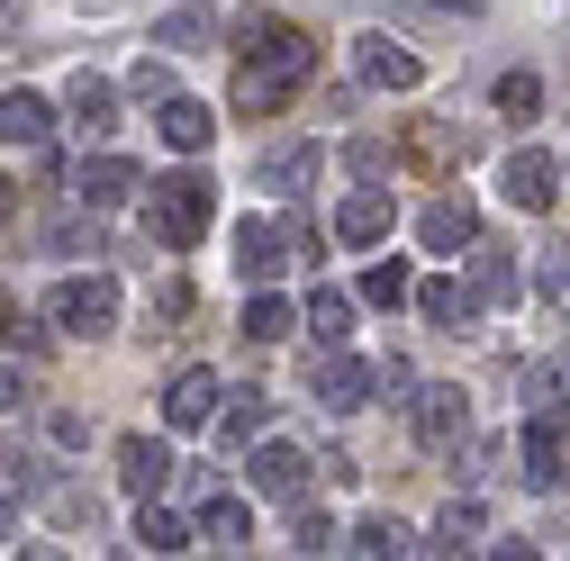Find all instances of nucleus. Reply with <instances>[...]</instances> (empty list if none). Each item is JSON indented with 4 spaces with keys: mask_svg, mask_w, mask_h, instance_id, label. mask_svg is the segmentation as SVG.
<instances>
[{
    "mask_svg": "<svg viewBox=\"0 0 570 561\" xmlns=\"http://www.w3.org/2000/svg\"><path fill=\"white\" fill-rule=\"evenodd\" d=\"M317 73V46L291 19H245L236 37V109H291Z\"/></svg>",
    "mask_w": 570,
    "mask_h": 561,
    "instance_id": "obj_1",
    "label": "nucleus"
},
{
    "mask_svg": "<svg viewBox=\"0 0 570 561\" xmlns=\"http://www.w3.org/2000/svg\"><path fill=\"white\" fill-rule=\"evenodd\" d=\"M208 218H218V181H208V173H164L146 190V236L164 254H190L208 236Z\"/></svg>",
    "mask_w": 570,
    "mask_h": 561,
    "instance_id": "obj_2",
    "label": "nucleus"
},
{
    "mask_svg": "<svg viewBox=\"0 0 570 561\" xmlns=\"http://www.w3.org/2000/svg\"><path fill=\"white\" fill-rule=\"evenodd\" d=\"M46 317H55L63 335H109V326H118V280H109V272L55 280V291H46Z\"/></svg>",
    "mask_w": 570,
    "mask_h": 561,
    "instance_id": "obj_3",
    "label": "nucleus"
},
{
    "mask_svg": "<svg viewBox=\"0 0 570 561\" xmlns=\"http://www.w3.org/2000/svg\"><path fill=\"white\" fill-rule=\"evenodd\" d=\"M407 426H416L425 453H462V444H471V398H462L453 381H425V390L407 398Z\"/></svg>",
    "mask_w": 570,
    "mask_h": 561,
    "instance_id": "obj_4",
    "label": "nucleus"
},
{
    "mask_svg": "<svg viewBox=\"0 0 570 561\" xmlns=\"http://www.w3.org/2000/svg\"><path fill=\"white\" fill-rule=\"evenodd\" d=\"M308 398H317V407H335V416L372 407V398H381V363H363V354H344V344H326V363L308 372Z\"/></svg>",
    "mask_w": 570,
    "mask_h": 561,
    "instance_id": "obj_5",
    "label": "nucleus"
},
{
    "mask_svg": "<svg viewBox=\"0 0 570 561\" xmlns=\"http://www.w3.org/2000/svg\"><path fill=\"white\" fill-rule=\"evenodd\" d=\"M236 272L254 280V291H272V280L291 272V227L281 218H236Z\"/></svg>",
    "mask_w": 570,
    "mask_h": 561,
    "instance_id": "obj_6",
    "label": "nucleus"
},
{
    "mask_svg": "<svg viewBox=\"0 0 570 561\" xmlns=\"http://www.w3.org/2000/svg\"><path fill=\"white\" fill-rule=\"evenodd\" d=\"M561 407H543V416H525L517 426V480L525 489H561Z\"/></svg>",
    "mask_w": 570,
    "mask_h": 561,
    "instance_id": "obj_7",
    "label": "nucleus"
},
{
    "mask_svg": "<svg viewBox=\"0 0 570 561\" xmlns=\"http://www.w3.org/2000/svg\"><path fill=\"white\" fill-rule=\"evenodd\" d=\"M245 480L263 489V499H299V489H308V453L281 444V435H254L245 444Z\"/></svg>",
    "mask_w": 570,
    "mask_h": 561,
    "instance_id": "obj_8",
    "label": "nucleus"
},
{
    "mask_svg": "<svg viewBox=\"0 0 570 561\" xmlns=\"http://www.w3.org/2000/svg\"><path fill=\"white\" fill-rule=\"evenodd\" d=\"M218 372H208V363H181L173 381H164V426L173 435H190V426H208V416H218Z\"/></svg>",
    "mask_w": 570,
    "mask_h": 561,
    "instance_id": "obj_9",
    "label": "nucleus"
},
{
    "mask_svg": "<svg viewBox=\"0 0 570 561\" xmlns=\"http://www.w3.org/2000/svg\"><path fill=\"white\" fill-rule=\"evenodd\" d=\"M471 236H480V208H471L462 190H444V199L416 208V245H425V254H471Z\"/></svg>",
    "mask_w": 570,
    "mask_h": 561,
    "instance_id": "obj_10",
    "label": "nucleus"
},
{
    "mask_svg": "<svg viewBox=\"0 0 570 561\" xmlns=\"http://www.w3.org/2000/svg\"><path fill=\"white\" fill-rule=\"evenodd\" d=\"M0 146H19V155H46L55 146V100L46 91H0Z\"/></svg>",
    "mask_w": 570,
    "mask_h": 561,
    "instance_id": "obj_11",
    "label": "nucleus"
},
{
    "mask_svg": "<svg viewBox=\"0 0 570 561\" xmlns=\"http://www.w3.org/2000/svg\"><path fill=\"white\" fill-rule=\"evenodd\" d=\"M498 190H508L525 218H543V208L561 199V164H552L543 146H517V155H508V173H498Z\"/></svg>",
    "mask_w": 570,
    "mask_h": 561,
    "instance_id": "obj_12",
    "label": "nucleus"
},
{
    "mask_svg": "<svg viewBox=\"0 0 570 561\" xmlns=\"http://www.w3.org/2000/svg\"><path fill=\"white\" fill-rule=\"evenodd\" d=\"M173 444L164 435H118V489L127 499H164V480H173Z\"/></svg>",
    "mask_w": 570,
    "mask_h": 561,
    "instance_id": "obj_13",
    "label": "nucleus"
},
{
    "mask_svg": "<svg viewBox=\"0 0 570 561\" xmlns=\"http://www.w3.org/2000/svg\"><path fill=\"white\" fill-rule=\"evenodd\" d=\"M155 127H164V146H173V155H208V146H218V109L190 100V91H164Z\"/></svg>",
    "mask_w": 570,
    "mask_h": 561,
    "instance_id": "obj_14",
    "label": "nucleus"
},
{
    "mask_svg": "<svg viewBox=\"0 0 570 561\" xmlns=\"http://www.w3.org/2000/svg\"><path fill=\"white\" fill-rule=\"evenodd\" d=\"M317 173H326V146H317V136H291V146H272V155L254 164V181H263V190H281V199H299Z\"/></svg>",
    "mask_w": 570,
    "mask_h": 561,
    "instance_id": "obj_15",
    "label": "nucleus"
},
{
    "mask_svg": "<svg viewBox=\"0 0 570 561\" xmlns=\"http://www.w3.org/2000/svg\"><path fill=\"white\" fill-rule=\"evenodd\" d=\"M390 227H399V199H390V190H353V199L335 208V236H344L353 254H372V245H390Z\"/></svg>",
    "mask_w": 570,
    "mask_h": 561,
    "instance_id": "obj_16",
    "label": "nucleus"
},
{
    "mask_svg": "<svg viewBox=\"0 0 570 561\" xmlns=\"http://www.w3.org/2000/svg\"><path fill=\"white\" fill-rule=\"evenodd\" d=\"M136 190H146V173H136L127 155H91V164L73 173V199H82V208H127Z\"/></svg>",
    "mask_w": 570,
    "mask_h": 561,
    "instance_id": "obj_17",
    "label": "nucleus"
},
{
    "mask_svg": "<svg viewBox=\"0 0 570 561\" xmlns=\"http://www.w3.org/2000/svg\"><path fill=\"white\" fill-rule=\"evenodd\" d=\"M353 73H363L372 91H416L425 63H416L407 46H390V37H363V46H353Z\"/></svg>",
    "mask_w": 570,
    "mask_h": 561,
    "instance_id": "obj_18",
    "label": "nucleus"
},
{
    "mask_svg": "<svg viewBox=\"0 0 570 561\" xmlns=\"http://www.w3.org/2000/svg\"><path fill=\"white\" fill-rule=\"evenodd\" d=\"M416 308H425V326H444V335H462V326H480V291H471V280H416V291H407Z\"/></svg>",
    "mask_w": 570,
    "mask_h": 561,
    "instance_id": "obj_19",
    "label": "nucleus"
},
{
    "mask_svg": "<svg viewBox=\"0 0 570 561\" xmlns=\"http://www.w3.org/2000/svg\"><path fill=\"white\" fill-rule=\"evenodd\" d=\"M208 426H218V444L236 453V444H254L272 426V398L263 390H218V416H208Z\"/></svg>",
    "mask_w": 570,
    "mask_h": 561,
    "instance_id": "obj_20",
    "label": "nucleus"
},
{
    "mask_svg": "<svg viewBox=\"0 0 570 561\" xmlns=\"http://www.w3.org/2000/svg\"><path fill=\"white\" fill-rule=\"evenodd\" d=\"M471 291H480V308H508V299H525V272L498 254V245L471 236Z\"/></svg>",
    "mask_w": 570,
    "mask_h": 561,
    "instance_id": "obj_21",
    "label": "nucleus"
},
{
    "mask_svg": "<svg viewBox=\"0 0 570 561\" xmlns=\"http://www.w3.org/2000/svg\"><path fill=\"white\" fill-rule=\"evenodd\" d=\"M190 525H199V543H218V552H236V543H254V508L236 499V489H218V499H208V508H199Z\"/></svg>",
    "mask_w": 570,
    "mask_h": 561,
    "instance_id": "obj_22",
    "label": "nucleus"
},
{
    "mask_svg": "<svg viewBox=\"0 0 570 561\" xmlns=\"http://www.w3.org/2000/svg\"><path fill=\"white\" fill-rule=\"evenodd\" d=\"M136 552H199V525L173 516L164 499H146V516H136Z\"/></svg>",
    "mask_w": 570,
    "mask_h": 561,
    "instance_id": "obj_23",
    "label": "nucleus"
},
{
    "mask_svg": "<svg viewBox=\"0 0 570 561\" xmlns=\"http://www.w3.org/2000/svg\"><path fill=\"white\" fill-rule=\"evenodd\" d=\"M63 118H73V127L91 136V146H100V136L118 127V82H100V73H82V82H73V109H63Z\"/></svg>",
    "mask_w": 570,
    "mask_h": 561,
    "instance_id": "obj_24",
    "label": "nucleus"
},
{
    "mask_svg": "<svg viewBox=\"0 0 570 561\" xmlns=\"http://www.w3.org/2000/svg\"><path fill=\"white\" fill-rule=\"evenodd\" d=\"M164 55H199L208 37H218V10H208V0H181V10H164Z\"/></svg>",
    "mask_w": 570,
    "mask_h": 561,
    "instance_id": "obj_25",
    "label": "nucleus"
},
{
    "mask_svg": "<svg viewBox=\"0 0 570 561\" xmlns=\"http://www.w3.org/2000/svg\"><path fill=\"white\" fill-rule=\"evenodd\" d=\"M299 326L317 335V354H326V344H353V291H308V317Z\"/></svg>",
    "mask_w": 570,
    "mask_h": 561,
    "instance_id": "obj_26",
    "label": "nucleus"
},
{
    "mask_svg": "<svg viewBox=\"0 0 570 561\" xmlns=\"http://www.w3.org/2000/svg\"><path fill=\"white\" fill-rule=\"evenodd\" d=\"M236 326H245L254 344H281V335H291V326H299V308H291V299H281V291H254Z\"/></svg>",
    "mask_w": 570,
    "mask_h": 561,
    "instance_id": "obj_27",
    "label": "nucleus"
},
{
    "mask_svg": "<svg viewBox=\"0 0 570 561\" xmlns=\"http://www.w3.org/2000/svg\"><path fill=\"white\" fill-rule=\"evenodd\" d=\"M480 534H489V508H480V499H453V508L435 516V552H471Z\"/></svg>",
    "mask_w": 570,
    "mask_h": 561,
    "instance_id": "obj_28",
    "label": "nucleus"
},
{
    "mask_svg": "<svg viewBox=\"0 0 570 561\" xmlns=\"http://www.w3.org/2000/svg\"><path fill=\"white\" fill-rule=\"evenodd\" d=\"M407 291H416V272H407V263H390V254L372 245V272H363V299H372V308H407Z\"/></svg>",
    "mask_w": 570,
    "mask_h": 561,
    "instance_id": "obj_29",
    "label": "nucleus"
},
{
    "mask_svg": "<svg viewBox=\"0 0 570 561\" xmlns=\"http://www.w3.org/2000/svg\"><path fill=\"white\" fill-rule=\"evenodd\" d=\"M344 552H363V561H399V552H416V543H407V525H399V516H363Z\"/></svg>",
    "mask_w": 570,
    "mask_h": 561,
    "instance_id": "obj_30",
    "label": "nucleus"
},
{
    "mask_svg": "<svg viewBox=\"0 0 570 561\" xmlns=\"http://www.w3.org/2000/svg\"><path fill=\"white\" fill-rule=\"evenodd\" d=\"M498 118L534 127V118H543V73H498Z\"/></svg>",
    "mask_w": 570,
    "mask_h": 561,
    "instance_id": "obj_31",
    "label": "nucleus"
},
{
    "mask_svg": "<svg viewBox=\"0 0 570 561\" xmlns=\"http://www.w3.org/2000/svg\"><path fill=\"white\" fill-rule=\"evenodd\" d=\"M291 543H299V552H335V525H326L317 508H299V516H291Z\"/></svg>",
    "mask_w": 570,
    "mask_h": 561,
    "instance_id": "obj_32",
    "label": "nucleus"
},
{
    "mask_svg": "<svg viewBox=\"0 0 570 561\" xmlns=\"http://www.w3.org/2000/svg\"><path fill=\"white\" fill-rule=\"evenodd\" d=\"M127 91H136V100H164V91H173V73H164V55H146V63H136V73H127Z\"/></svg>",
    "mask_w": 570,
    "mask_h": 561,
    "instance_id": "obj_33",
    "label": "nucleus"
},
{
    "mask_svg": "<svg viewBox=\"0 0 570 561\" xmlns=\"http://www.w3.org/2000/svg\"><path fill=\"white\" fill-rule=\"evenodd\" d=\"M46 435H55V444H91V416H82V407H55Z\"/></svg>",
    "mask_w": 570,
    "mask_h": 561,
    "instance_id": "obj_34",
    "label": "nucleus"
},
{
    "mask_svg": "<svg viewBox=\"0 0 570 561\" xmlns=\"http://www.w3.org/2000/svg\"><path fill=\"white\" fill-rule=\"evenodd\" d=\"M0 344H19V354H37V344H46V335H37V326H28V317H19L10 299H0Z\"/></svg>",
    "mask_w": 570,
    "mask_h": 561,
    "instance_id": "obj_35",
    "label": "nucleus"
},
{
    "mask_svg": "<svg viewBox=\"0 0 570 561\" xmlns=\"http://www.w3.org/2000/svg\"><path fill=\"white\" fill-rule=\"evenodd\" d=\"M19 407H28V372L0 363V416H19Z\"/></svg>",
    "mask_w": 570,
    "mask_h": 561,
    "instance_id": "obj_36",
    "label": "nucleus"
},
{
    "mask_svg": "<svg viewBox=\"0 0 570 561\" xmlns=\"http://www.w3.org/2000/svg\"><path fill=\"white\" fill-rule=\"evenodd\" d=\"M416 10H444V19H480L489 0H416Z\"/></svg>",
    "mask_w": 570,
    "mask_h": 561,
    "instance_id": "obj_37",
    "label": "nucleus"
},
{
    "mask_svg": "<svg viewBox=\"0 0 570 561\" xmlns=\"http://www.w3.org/2000/svg\"><path fill=\"white\" fill-rule=\"evenodd\" d=\"M0 525H10V480H0Z\"/></svg>",
    "mask_w": 570,
    "mask_h": 561,
    "instance_id": "obj_38",
    "label": "nucleus"
},
{
    "mask_svg": "<svg viewBox=\"0 0 570 561\" xmlns=\"http://www.w3.org/2000/svg\"><path fill=\"white\" fill-rule=\"evenodd\" d=\"M0 218H10V190H0Z\"/></svg>",
    "mask_w": 570,
    "mask_h": 561,
    "instance_id": "obj_39",
    "label": "nucleus"
},
{
    "mask_svg": "<svg viewBox=\"0 0 570 561\" xmlns=\"http://www.w3.org/2000/svg\"><path fill=\"white\" fill-rule=\"evenodd\" d=\"M561 381H570V354H561Z\"/></svg>",
    "mask_w": 570,
    "mask_h": 561,
    "instance_id": "obj_40",
    "label": "nucleus"
},
{
    "mask_svg": "<svg viewBox=\"0 0 570 561\" xmlns=\"http://www.w3.org/2000/svg\"><path fill=\"white\" fill-rule=\"evenodd\" d=\"M0 10H10V0H0Z\"/></svg>",
    "mask_w": 570,
    "mask_h": 561,
    "instance_id": "obj_41",
    "label": "nucleus"
},
{
    "mask_svg": "<svg viewBox=\"0 0 570 561\" xmlns=\"http://www.w3.org/2000/svg\"><path fill=\"white\" fill-rule=\"evenodd\" d=\"M561 471H570V462H561Z\"/></svg>",
    "mask_w": 570,
    "mask_h": 561,
    "instance_id": "obj_42",
    "label": "nucleus"
}]
</instances>
